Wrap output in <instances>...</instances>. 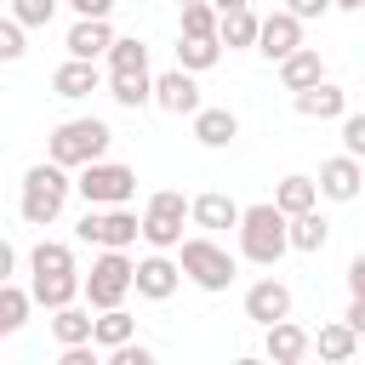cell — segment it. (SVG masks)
<instances>
[{"label": "cell", "instance_id": "cell-29", "mask_svg": "<svg viewBox=\"0 0 365 365\" xmlns=\"http://www.w3.org/2000/svg\"><path fill=\"white\" fill-rule=\"evenodd\" d=\"M29 274H74V251L63 240H40L29 251Z\"/></svg>", "mask_w": 365, "mask_h": 365}, {"label": "cell", "instance_id": "cell-13", "mask_svg": "<svg viewBox=\"0 0 365 365\" xmlns=\"http://www.w3.org/2000/svg\"><path fill=\"white\" fill-rule=\"evenodd\" d=\"M154 103H160L165 114H200V108H205V103H200V86H194L188 68L160 74V80H154Z\"/></svg>", "mask_w": 365, "mask_h": 365}, {"label": "cell", "instance_id": "cell-37", "mask_svg": "<svg viewBox=\"0 0 365 365\" xmlns=\"http://www.w3.org/2000/svg\"><path fill=\"white\" fill-rule=\"evenodd\" d=\"M57 365H108V359H97V342H80V348H63Z\"/></svg>", "mask_w": 365, "mask_h": 365}, {"label": "cell", "instance_id": "cell-27", "mask_svg": "<svg viewBox=\"0 0 365 365\" xmlns=\"http://www.w3.org/2000/svg\"><path fill=\"white\" fill-rule=\"evenodd\" d=\"M108 97L120 108H143V103H154V80L148 74H108Z\"/></svg>", "mask_w": 365, "mask_h": 365}, {"label": "cell", "instance_id": "cell-39", "mask_svg": "<svg viewBox=\"0 0 365 365\" xmlns=\"http://www.w3.org/2000/svg\"><path fill=\"white\" fill-rule=\"evenodd\" d=\"M348 291H354V297H365V251L348 262Z\"/></svg>", "mask_w": 365, "mask_h": 365}, {"label": "cell", "instance_id": "cell-16", "mask_svg": "<svg viewBox=\"0 0 365 365\" xmlns=\"http://www.w3.org/2000/svg\"><path fill=\"white\" fill-rule=\"evenodd\" d=\"M291 103H297V114H302V120H342V114H348V91H342V86H331V80H319L314 91H297Z\"/></svg>", "mask_w": 365, "mask_h": 365}, {"label": "cell", "instance_id": "cell-17", "mask_svg": "<svg viewBox=\"0 0 365 365\" xmlns=\"http://www.w3.org/2000/svg\"><path fill=\"white\" fill-rule=\"evenodd\" d=\"M319 80H325V63H319L314 46H302V51H291V57L279 63V86H285V91H314Z\"/></svg>", "mask_w": 365, "mask_h": 365}, {"label": "cell", "instance_id": "cell-7", "mask_svg": "<svg viewBox=\"0 0 365 365\" xmlns=\"http://www.w3.org/2000/svg\"><path fill=\"white\" fill-rule=\"evenodd\" d=\"M177 262H182V274L200 285V291H228L234 285V257L217 245V240H182L177 245Z\"/></svg>", "mask_w": 365, "mask_h": 365}, {"label": "cell", "instance_id": "cell-28", "mask_svg": "<svg viewBox=\"0 0 365 365\" xmlns=\"http://www.w3.org/2000/svg\"><path fill=\"white\" fill-rule=\"evenodd\" d=\"M325 240H331V222L319 211L291 217V251H325Z\"/></svg>", "mask_w": 365, "mask_h": 365}, {"label": "cell", "instance_id": "cell-23", "mask_svg": "<svg viewBox=\"0 0 365 365\" xmlns=\"http://www.w3.org/2000/svg\"><path fill=\"white\" fill-rule=\"evenodd\" d=\"M274 205H279L285 217H302V211H314V205H319V177H279V188H274Z\"/></svg>", "mask_w": 365, "mask_h": 365}, {"label": "cell", "instance_id": "cell-41", "mask_svg": "<svg viewBox=\"0 0 365 365\" xmlns=\"http://www.w3.org/2000/svg\"><path fill=\"white\" fill-rule=\"evenodd\" d=\"M342 319H348V325H354V331H359V336H365V297H354V302H348V314H342Z\"/></svg>", "mask_w": 365, "mask_h": 365}, {"label": "cell", "instance_id": "cell-33", "mask_svg": "<svg viewBox=\"0 0 365 365\" xmlns=\"http://www.w3.org/2000/svg\"><path fill=\"white\" fill-rule=\"evenodd\" d=\"M57 6H63V0H11V17H17L23 29H46Z\"/></svg>", "mask_w": 365, "mask_h": 365}, {"label": "cell", "instance_id": "cell-19", "mask_svg": "<svg viewBox=\"0 0 365 365\" xmlns=\"http://www.w3.org/2000/svg\"><path fill=\"white\" fill-rule=\"evenodd\" d=\"M103 86V74H97V63H86V57H68L57 74H51V91L57 97H91Z\"/></svg>", "mask_w": 365, "mask_h": 365}, {"label": "cell", "instance_id": "cell-24", "mask_svg": "<svg viewBox=\"0 0 365 365\" xmlns=\"http://www.w3.org/2000/svg\"><path fill=\"white\" fill-rule=\"evenodd\" d=\"M240 217H245V211H240L228 194H200V200H194V222H200V228H240Z\"/></svg>", "mask_w": 365, "mask_h": 365}, {"label": "cell", "instance_id": "cell-11", "mask_svg": "<svg viewBox=\"0 0 365 365\" xmlns=\"http://www.w3.org/2000/svg\"><path fill=\"white\" fill-rule=\"evenodd\" d=\"M177 285H182V262H171L165 251H154V257H143V262H137V297L165 302Z\"/></svg>", "mask_w": 365, "mask_h": 365}, {"label": "cell", "instance_id": "cell-42", "mask_svg": "<svg viewBox=\"0 0 365 365\" xmlns=\"http://www.w3.org/2000/svg\"><path fill=\"white\" fill-rule=\"evenodd\" d=\"M211 6H217V11H222V17H228V11H245V6H251V0H211Z\"/></svg>", "mask_w": 365, "mask_h": 365}, {"label": "cell", "instance_id": "cell-3", "mask_svg": "<svg viewBox=\"0 0 365 365\" xmlns=\"http://www.w3.org/2000/svg\"><path fill=\"white\" fill-rule=\"evenodd\" d=\"M108 143H114V131L103 125V120H63L51 137H46V160H57V165H97L103 154H108Z\"/></svg>", "mask_w": 365, "mask_h": 365}, {"label": "cell", "instance_id": "cell-2", "mask_svg": "<svg viewBox=\"0 0 365 365\" xmlns=\"http://www.w3.org/2000/svg\"><path fill=\"white\" fill-rule=\"evenodd\" d=\"M68 194H74V182H68V165H57V160H46V165H29L17 211H23V222L46 228V222H57V217H63Z\"/></svg>", "mask_w": 365, "mask_h": 365}, {"label": "cell", "instance_id": "cell-31", "mask_svg": "<svg viewBox=\"0 0 365 365\" xmlns=\"http://www.w3.org/2000/svg\"><path fill=\"white\" fill-rule=\"evenodd\" d=\"M108 74H148V46L143 40H114L108 46Z\"/></svg>", "mask_w": 365, "mask_h": 365}, {"label": "cell", "instance_id": "cell-22", "mask_svg": "<svg viewBox=\"0 0 365 365\" xmlns=\"http://www.w3.org/2000/svg\"><path fill=\"white\" fill-rule=\"evenodd\" d=\"M194 137H200L205 148H228V143L240 137L234 108H200V114H194Z\"/></svg>", "mask_w": 365, "mask_h": 365}, {"label": "cell", "instance_id": "cell-9", "mask_svg": "<svg viewBox=\"0 0 365 365\" xmlns=\"http://www.w3.org/2000/svg\"><path fill=\"white\" fill-rule=\"evenodd\" d=\"M257 51H262L268 63H285L291 51H302V17H297V11H274V17H262Z\"/></svg>", "mask_w": 365, "mask_h": 365}, {"label": "cell", "instance_id": "cell-44", "mask_svg": "<svg viewBox=\"0 0 365 365\" xmlns=\"http://www.w3.org/2000/svg\"><path fill=\"white\" fill-rule=\"evenodd\" d=\"M234 365H268V359H251V354H245V359H234Z\"/></svg>", "mask_w": 365, "mask_h": 365}, {"label": "cell", "instance_id": "cell-12", "mask_svg": "<svg viewBox=\"0 0 365 365\" xmlns=\"http://www.w3.org/2000/svg\"><path fill=\"white\" fill-rule=\"evenodd\" d=\"M308 348H314V331H302V325H291V319H279V325L262 331V359H268V365L308 359Z\"/></svg>", "mask_w": 365, "mask_h": 365}, {"label": "cell", "instance_id": "cell-36", "mask_svg": "<svg viewBox=\"0 0 365 365\" xmlns=\"http://www.w3.org/2000/svg\"><path fill=\"white\" fill-rule=\"evenodd\" d=\"M108 365H160L143 342H125V348H108Z\"/></svg>", "mask_w": 365, "mask_h": 365}, {"label": "cell", "instance_id": "cell-25", "mask_svg": "<svg viewBox=\"0 0 365 365\" xmlns=\"http://www.w3.org/2000/svg\"><path fill=\"white\" fill-rule=\"evenodd\" d=\"M131 336H137V319H131L125 308H103V314H97V336H91L97 348H125Z\"/></svg>", "mask_w": 365, "mask_h": 365}, {"label": "cell", "instance_id": "cell-8", "mask_svg": "<svg viewBox=\"0 0 365 365\" xmlns=\"http://www.w3.org/2000/svg\"><path fill=\"white\" fill-rule=\"evenodd\" d=\"M74 194H80L86 205H125V200L137 194V171H131V165H120V160L80 165V182H74Z\"/></svg>", "mask_w": 365, "mask_h": 365}, {"label": "cell", "instance_id": "cell-46", "mask_svg": "<svg viewBox=\"0 0 365 365\" xmlns=\"http://www.w3.org/2000/svg\"><path fill=\"white\" fill-rule=\"evenodd\" d=\"M291 365H308V359H291Z\"/></svg>", "mask_w": 365, "mask_h": 365}, {"label": "cell", "instance_id": "cell-35", "mask_svg": "<svg viewBox=\"0 0 365 365\" xmlns=\"http://www.w3.org/2000/svg\"><path fill=\"white\" fill-rule=\"evenodd\" d=\"M0 57H6V63H17V57H23V23H17V17H6V23H0Z\"/></svg>", "mask_w": 365, "mask_h": 365}, {"label": "cell", "instance_id": "cell-32", "mask_svg": "<svg viewBox=\"0 0 365 365\" xmlns=\"http://www.w3.org/2000/svg\"><path fill=\"white\" fill-rule=\"evenodd\" d=\"M257 34H262V17H251V6H245V11H228L222 17V34L217 40L222 46H257Z\"/></svg>", "mask_w": 365, "mask_h": 365}, {"label": "cell", "instance_id": "cell-1", "mask_svg": "<svg viewBox=\"0 0 365 365\" xmlns=\"http://www.w3.org/2000/svg\"><path fill=\"white\" fill-rule=\"evenodd\" d=\"M285 251H291V217L274 200L245 205V217H240V257L257 262V268H274Z\"/></svg>", "mask_w": 365, "mask_h": 365}, {"label": "cell", "instance_id": "cell-45", "mask_svg": "<svg viewBox=\"0 0 365 365\" xmlns=\"http://www.w3.org/2000/svg\"><path fill=\"white\" fill-rule=\"evenodd\" d=\"M177 6H200V0H177Z\"/></svg>", "mask_w": 365, "mask_h": 365}, {"label": "cell", "instance_id": "cell-34", "mask_svg": "<svg viewBox=\"0 0 365 365\" xmlns=\"http://www.w3.org/2000/svg\"><path fill=\"white\" fill-rule=\"evenodd\" d=\"M342 154L365 160V108L359 114H342Z\"/></svg>", "mask_w": 365, "mask_h": 365}, {"label": "cell", "instance_id": "cell-43", "mask_svg": "<svg viewBox=\"0 0 365 365\" xmlns=\"http://www.w3.org/2000/svg\"><path fill=\"white\" fill-rule=\"evenodd\" d=\"M336 11H365V0H331Z\"/></svg>", "mask_w": 365, "mask_h": 365}, {"label": "cell", "instance_id": "cell-5", "mask_svg": "<svg viewBox=\"0 0 365 365\" xmlns=\"http://www.w3.org/2000/svg\"><path fill=\"white\" fill-rule=\"evenodd\" d=\"M182 217H194V200H182L177 188L148 194V205H143V240L154 251H177L182 245Z\"/></svg>", "mask_w": 365, "mask_h": 365}, {"label": "cell", "instance_id": "cell-38", "mask_svg": "<svg viewBox=\"0 0 365 365\" xmlns=\"http://www.w3.org/2000/svg\"><path fill=\"white\" fill-rule=\"evenodd\" d=\"M285 11H297V17L308 23V17H325V11H331V0H291Z\"/></svg>", "mask_w": 365, "mask_h": 365}, {"label": "cell", "instance_id": "cell-10", "mask_svg": "<svg viewBox=\"0 0 365 365\" xmlns=\"http://www.w3.org/2000/svg\"><path fill=\"white\" fill-rule=\"evenodd\" d=\"M245 319H257L262 331L279 325V319H291V285H279V279H257V285L245 291Z\"/></svg>", "mask_w": 365, "mask_h": 365}, {"label": "cell", "instance_id": "cell-21", "mask_svg": "<svg viewBox=\"0 0 365 365\" xmlns=\"http://www.w3.org/2000/svg\"><path fill=\"white\" fill-rule=\"evenodd\" d=\"M51 336H57L63 348H80V342H91V336H97L91 302H86V308H74V302H68V308H57V314H51Z\"/></svg>", "mask_w": 365, "mask_h": 365}, {"label": "cell", "instance_id": "cell-15", "mask_svg": "<svg viewBox=\"0 0 365 365\" xmlns=\"http://www.w3.org/2000/svg\"><path fill=\"white\" fill-rule=\"evenodd\" d=\"M108 46H114V29H108V17H80V23L68 29V57H86V63H97V57H108Z\"/></svg>", "mask_w": 365, "mask_h": 365}, {"label": "cell", "instance_id": "cell-26", "mask_svg": "<svg viewBox=\"0 0 365 365\" xmlns=\"http://www.w3.org/2000/svg\"><path fill=\"white\" fill-rule=\"evenodd\" d=\"M217 57H222V40H194V34H182V46H177V68H188V74L217 68Z\"/></svg>", "mask_w": 365, "mask_h": 365}, {"label": "cell", "instance_id": "cell-4", "mask_svg": "<svg viewBox=\"0 0 365 365\" xmlns=\"http://www.w3.org/2000/svg\"><path fill=\"white\" fill-rule=\"evenodd\" d=\"M131 291H137V262L125 251H103L91 262V274H86V302L103 314V308H120Z\"/></svg>", "mask_w": 365, "mask_h": 365}, {"label": "cell", "instance_id": "cell-18", "mask_svg": "<svg viewBox=\"0 0 365 365\" xmlns=\"http://www.w3.org/2000/svg\"><path fill=\"white\" fill-rule=\"evenodd\" d=\"M314 348H319V359H325V365H348V359H354V348H359V331H354L348 319H331V325H319V331H314Z\"/></svg>", "mask_w": 365, "mask_h": 365}, {"label": "cell", "instance_id": "cell-20", "mask_svg": "<svg viewBox=\"0 0 365 365\" xmlns=\"http://www.w3.org/2000/svg\"><path fill=\"white\" fill-rule=\"evenodd\" d=\"M74 297H86V279H80V274H34V302H40V308L57 314V308H68Z\"/></svg>", "mask_w": 365, "mask_h": 365}, {"label": "cell", "instance_id": "cell-30", "mask_svg": "<svg viewBox=\"0 0 365 365\" xmlns=\"http://www.w3.org/2000/svg\"><path fill=\"white\" fill-rule=\"evenodd\" d=\"M29 302H34V291H23V285H0V331L11 336V331H23V319H29Z\"/></svg>", "mask_w": 365, "mask_h": 365}, {"label": "cell", "instance_id": "cell-14", "mask_svg": "<svg viewBox=\"0 0 365 365\" xmlns=\"http://www.w3.org/2000/svg\"><path fill=\"white\" fill-rule=\"evenodd\" d=\"M359 188H365V160L336 154V160L319 165V194H325V200H354Z\"/></svg>", "mask_w": 365, "mask_h": 365}, {"label": "cell", "instance_id": "cell-40", "mask_svg": "<svg viewBox=\"0 0 365 365\" xmlns=\"http://www.w3.org/2000/svg\"><path fill=\"white\" fill-rule=\"evenodd\" d=\"M63 6H74L80 17H108V6H114V0H63Z\"/></svg>", "mask_w": 365, "mask_h": 365}, {"label": "cell", "instance_id": "cell-6", "mask_svg": "<svg viewBox=\"0 0 365 365\" xmlns=\"http://www.w3.org/2000/svg\"><path fill=\"white\" fill-rule=\"evenodd\" d=\"M86 245H103V251H125V245H137L143 240V217L137 211H125V205H91L86 217H80V228H74Z\"/></svg>", "mask_w": 365, "mask_h": 365}]
</instances>
